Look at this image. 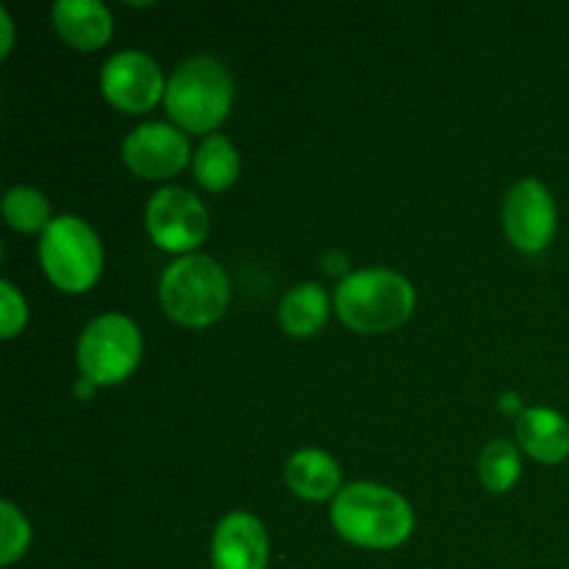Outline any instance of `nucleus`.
Listing matches in <instances>:
<instances>
[{
	"instance_id": "9d476101",
	"label": "nucleus",
	"mask_w": 569,
	"mask_h": 569,
	"mask_svg": "<svg viewBox=\"0 0 569 569\" xmlns=\"http://www.w3.org/2000/svg\"><path fill=\"white\" fill-rule=\"evenodd\" d=\"M122 159L142 178H170L189 161V142L170 122H144L126 137Z\"/></svg>"
},
{
	"instance_id": "f03ea898",
	"label": "nucleus",
	"mask_w": 569,
	"mask_h": 569,
	"mask_svg": "<svg viewBox=\"0 0 569 569\" xmlns=\"http://www.w3.org/2000/svg\"><path fill=\"white\" fill-rule=\"evenodd\" d=\"M339 320L359 333H387L400 328L415 311L409 278L387 267H367L342 278L333 295Z\"/></svg>"
},
{
	"instance_id": "f257e3e1",
	"label": "nucleus",
	"mask_w": 569,
	"mask_h": 569,
	"mask_svg": "<svg viewBox=\"0 0 569 569\" xmlns=\"http://www.w3.org/2000/svg\"><path fill=\"white\" fill-rule=\"evenodd\" d=\"M331 522L348 542L372 550L398 548L415 528V511L395 489L359 481L339 489Z\"/></svg>"
},
{
	"instance_id": "7ed1b4c3",
	"label": "nucleus",
	"mask_w": 569,
	"mask_h": 569,
	"mask_svg": "<svg viewBox=\"0 0 569 569\" xmlns=\"http://www.w3.org/2000/svg\"><path fill=\"white\" fill-rule=\"evenodd\" d=\"M167 111L187 131L206 133L220 126L233 103V78L214 56H192L167 81Z\"/></svg>"
},
{
	"instance_id": "20e7f679",
	"label": "nucleus",
	"mask_w": 569,
	"mask_h": 569,
	"mask_svg": "<svg viewBox=\"0 0 569 569\" xmlns=\"http://www.w3.org/2000/svg\"><path fill=\"white\" fill-rule=\"evenodd\" d=\"M159 298L172 320L189 328H203L220 320L231 298V287L211 256L189 253L167 267L159 283Z\"/></svg>"
},
{
	"instance_id": "aec40b11",
	"label": "nucleus",
	"mask_w": 569,
	"mask_h": 569,
	"mask_svg": "<svg viewBox=\"0 0 569 569\" xmlns=\"http://www.w3.org/2000/svg\"><path fill=\"white\" fill-rule=\"evenodd\" d=\"M28 320V306L14 283H0V322H3V339H11Z\"/></svg>"
},
{
	"instance_id": "2eb2a0df",
	"label": "nucleus",
	"mask_w": 569,
	"mask_h": 569,
	"mask_svg": "<svg viewBox=\"0 0 569 569\" xmlns=\"http://www.w3.org/2000/svg\"><path fill=\"white\" fill-rule=\"evenodd\" d=\"M328 306H331V298L320 283H298L295 289H289L278 309L283 331L289 337H311L326 326Z\"/></svg>"
},
{
	"instance_id": "39448f33",
	"label": "nucleus",
	"mask_w": 569,
	"mask_h": 569,
	"mask_svg": "<svg viewBox=\"0 0 569 569\" xmlns=\"http://www.w3.org/2000/svg\"><path fill=\"white\" fill-rule=\"evenodd\" d=\"M39 261L50 281L64 292H83L92 287L103 267V248L98 233L81 217H56L39 239Z\"/></svg>"
},
{
	"instance_id": "6ab92c4d",
	"label": "nucleus",
	"mask_w": 569,
	"mask_h": 569,
	"mask_svg": "<svg viewBox=\"0 0 569 569\" xmlns=\"http://www.w3.org/2000/svg\"><path fill=\"white\" fill-rule=\"evenodd\" d=\"M0 520H3V545H0V565L9 567L20 559L31 542V526L11 500L0 503Z\"/></svg>"
},
{
	"instance_id": "6e6552de",
	"label": "nucleus",
	"mask_w": 569,
	"mask_h": 569,
	"mask_svg": "<svg viewBox=\"0 0 569 569\" xmlns=\"http://www.w3.org/2000/svg\"><path fill=\"white\" fill-rule=\"evenodd\" d=\"M100 89L106 100L122 111H148L159 103L167 92V83L161 78L159 64L142 50H120L111 56L100 72Z\"/></svg>"
},
{
	"instance_id": "f3484780",
	"label": "nucleus",
	"mask_w": 569,
	"mask_h": 569,
	"mask_svg": "<svg viewBox=\"0 0 569 569\" xmlns=\"http://www.w3.org/2000/svg\"><path fill=\"white\" fill-rule=\"evenodd\" d=\"M3 214L14 231L31 233L44 231L50 226V203L39 189L14 187L3 198Z\"/></svg>"
},
{
	"instance_id": "f8f14e48",
	"label": "nucleus",
	"mask_w": 569,
	"mask_h": 569,
	"mask_svg": "<svg viewBox=\"0 0 569 569\" xmlns=\"http://www.w3.org/2000/svg\"><path fill=\"white\" fill-rule=\"evenodd\" d=\"M53 26L78 50L103 48L114 31L111 11L100 0H56Z\"/></svg>"
},
{
	"instance_id": "4468645a",
	"label": "nucleus",
	"mask_w": 569,
	"mask_h": 569,
	"mask_svg": "<svg viewBox=\"0 0 569 569\" xmlns=\"http://www.w3.org/2000/svg\"><path fill=\"white\" fill-rule=\"evenodd\" d=\"M283 476H287L289 489L306 500H326L331 498L333 492L339 495V481H342L337 459L328 456L326 450L315 448L298 450V453L287 461Z\"/></svg>"
},
{
	"instance_id": "423d86ee",
	"label": "nucleus",
	"mask_w": 569,
	"mask_h": 569,
	"mask_svg": "<svg viewBox=\"0 0 569 569\" xmlns=\"http://www.w3.org/2000/svg\"><path fill=\"white\" fill-rule=\"evenodd\" d=\"M142 356V333L126 315H100L78 339L81 376L98 387L126 381Z\"/></svg>"
},
{
	"instance_id": "4be33fe9",
	"label": "nucleus",
	"mask_w": 569,
	"mask_h": 569,
	"mask_svg": "<svg viewBox=\"0 0 569 569\" xmlns=\"http://www.w3.org/2000/svg\"><path fill=\"white\" fill-rule=\"evenodd\" d=\"M0 31H3V39H0V56H6L11 50V42H14V26H11V17L6 6H0Z\"/></svg>"
},
{
	"instance_id": "5701e85b",
	"label": "nucleus",
	"mask_w": 569,
	"mask_h": 569,
	"mask_svg": "<svg viewBox=\"0 0 569 569\" xmlns=\"http://www.w3.org/2000/svg\"><path fill=\"white\" fill-rule=\"evenodd\" d=\"M94 387H98V383H92V381H89V378H78V381H76V395H78V398H81V400H89V398H92V395H94Z\"/></svg>"
},
{
	"instance_id": "dca6fc26",
	"label": "nucleus",
	"mask_w": 569,
	"mask_h": 569,
	"mask_svg": "<svg viewBox=\"0 0 569 569\" xmlns=\"http://www.w3.org/2000/svg\"><path fill=\"white\" fill-rule=\"evenodd\" d=\"M192 167L200 187L211 189V192H220V189L231 187L237 181L239 153L231 144V139H226L222 133H209L200 142V148L194 150Z\"/></svg>"
},
{
	"instance_id": "9b49d317",
	"label": "nucleus",
	"mask_w": 569,
	"mask_h": 569,
	"mask_svg": "<svg viewBox=\"0 0 569 569\" xmlns=\"http://www.w3.org/2000/svg\"><path fill=\"white\" fill-rule=\"evenodd\" d=\"M270 539L259 517L248 511H231L222 517L211 539L214 569H267Z\"/></svg>"
},
{
	"instance_id": "0eeeda50",
	"label": "nucleus",
	"mask_w": 569,
	"mask_h": 569,
	"mask_svg": "<svg viewBox=\"0 0 569 569\" xmlns=\"http://www.w3.org/2000/svg\"><path fill=\"white\" fill-rule=\"evenodd\" d=\"M144 226L161 250L189 256L209 233V214L189 189L164 187L150 194Z\"/></svg>"
},
{
	"instance_id": "ddd939ff",
	"label": "nucleus",
	"mask_w": 569,
	"mask_h": 569,
	"mask_svg": "<svg viewBox=\"0 0 569 569\" xmlns=\"http://www.w3.org/2000/svg\"><path fill=\"white\" fill-rule=\"evenodd\" d=\"M517 439L542 465H559L569 456V422L545 406H533L517 417Z\"/></svg>"
},
{
	"instance_id": "412c9836",
	"label": "nucleus",
	"mask_w": 569,
	"mask_h": 569,
	"mask_svg": "<svg viewBox=\"0 0 569 569\" xmlns=\"http://www.w3.org/2000/svg\"><path fill=\"white\" fill-rule=\"evenodd\" d=\"M348 267H350V261H348V253H345V250L331 248V250H326V253H322V270H326L328 276L348 278L350 276Z\"/></svg>"
},
{
	"instance_id": "a211bd4d",
	"label": "nucleus",
	"mask_w": 569,
	"mask_h": 569,
	"mask_svg": "<svg viewBox=\"0 0 569 569\" xmlns=\"http://www.w3.org/2000/svg\"><path fill=\"white\" fill-rule=\"evenodd\" d=\"M520 453L506 439H495L483 448L481 461H478V476L489 492H509L520 478Z\"/></svg>"
},
{
	"instance_id": "1a4fd4ad",
	"label": "nucleus",
	"mask_w": 569,
	"mask_h": 569,
	"mask_svg": "<svg viewBox=\"0 0 569 569\" xmlns=\"http://www.w3.org/2000/svg\"><path fill=\"white\" fill-rule=\"evenodd\" d=\"M503 228L511 244L526 253H539L556 233V203L537 178H522L509 189L503 203Z\"/></svg>"
}]
</instances>
